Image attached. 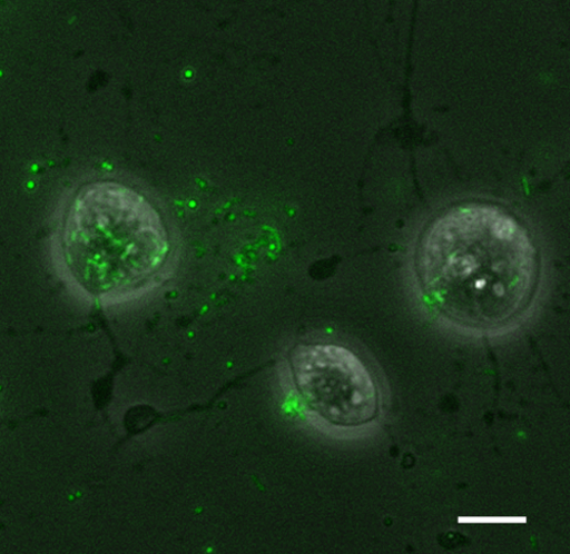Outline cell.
<instances>
[{"instance_id":"3","label":"cell","mask_w":570,"mask_h":554,"mask_svg":"<svg viewBox=\"0 0 570 554\" xmlns=\"http://www.w3.org/2000/svg\"><path fill=\"white\" fill-rule=\"evenodd\" d=\"M289 375L304 407L337 428H360L376 421L382 394L365 363L345 346L297 345L288 356Z\"/></svg>"},{"instance_id":"2","label":"cell","mask_w":570,"mask_h":554,"mask_svg":"<svg viewBox=\"0 0 570 554\" xmlns=\"http://www.w3.org/2000/svg\"><path fill=\"white\" fill-rule=\"evenodd\" d=\"M167 228L148 200L124 185H88L71 202L58 243V270L87 296L114 300L146 291L169 260Z\"/></svg>"},{"instance_id":"1","label":"cell","mask_w":570,"mask_h":554,"mask_svg":"<svg viewBox=\"0 0 570 554\" xmlns=\"http://www.w3.org/2000/svg\"><path fill=\"white\" fill-rule=\"evenodd\" d=\"M414 280L425 306L446 325L497 336L521 325L535 305L541 257L530 230L511 212L469 204L426 228Z\"/></svg>"}]
</instances>
